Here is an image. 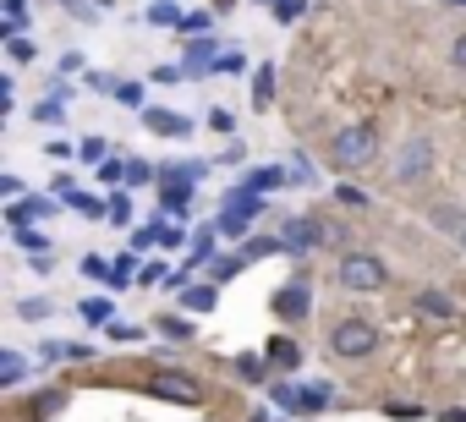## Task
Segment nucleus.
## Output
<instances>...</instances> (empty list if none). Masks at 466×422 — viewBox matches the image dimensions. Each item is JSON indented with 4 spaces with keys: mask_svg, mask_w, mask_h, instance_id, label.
Segmentation results:
<instances>
[{
    "mask_svg": "<svg viewBox=\"0 0 466 422\" xmlns=\"http://www.w3.org/2000/svg\"><path fill=\"white\" fill-rule=\"evenodd\" d=\"M269 99H275V66H269V61H264V66H258V72H253V105H258V110H264V105H269Z\"/></svg>",
    "mask_w": 466,
    "mask_h": 422,
    "instance_id": "8",
    "label": "nucleus"
},
{
    "mask_svg": "<svg viewBox=\"0 0 466 422\" xmlns=\"http://www.w3.org/2000/svg\"><path fill=\"white\" fill-rule=\"evenodd\" d=\"M275 400H280L286 411H297V400H302V389H286V384H280V389H275Z\"/></svg>",
    "mask_w": 466,
    "mask_h": 422,
    "instance_id": "32",
    "label": "nucleus"
},
{
    "mask_svg": "<svg viewBox=\"0 0 466 422\" xmlns=\"http://www.w3.org/2000/svg\"><path fill=\"white\" fill-rule=\"evenodd\" d=\"M6 55H12L17 66H28V61H34V50H28V39H17V34H12V45H6Z\"/></svg>",
    "mask_w": 466,
    "mask_h": 422,
    "instance_id": "24",
    "label": "nucleus"
},
{
    "mask_svg": "<svg viewBox=\"0 0 466 422\" xmlns=\"http://www.w3.org/2000/svg\"><path fill=\"white\" fill-rule=\"evenodd\" d=\"M159 335H165V340H187V335H192V324H187V318H176V313H165V318H159Z\"/></svg>",
    "mask_w": 466,
    "mask_h": 422,
    "instance_id": "14",
    "label": "nucleus"
},
{
    "mask_svg": "<svg viewBox=\"0 0 466 422\" xmlns=\"http://www.w3.org/2000/svg\"><path fill=\"white\" fill-rule=\"evenodd\" d=\"M23 373H28V362H23L17 351H0V384L12 389V384H23Z\"/></svg>",
    "mask_w": 466,
    "mask_h": 422,
    "instance_id": "9",
    "label": "nucleus"
},
{
    "mask_svg": "<svg viewBox=\"0 0 466 422\" xmlns=\"http://www.w3.org/2000/svg\"><path fill=\"white\" fill-rule=\"evenodd\" d=\"M99 176H105V181H127V165H116V159H105V165H99Z\"/></svg>",
    "mask_w": 466,
    "mask_h": 422,
    "instance_id": "29",
    "label": "nucleus"
},
{
    "mask_svg": "<svg viewBox=\"0 0 466 422\" xmlns=\"http://www.w3.org/2000/svg\"><path fill=\"white\" fill-rule=\"evenodd\" d=\"M455 6H466V0H455Z\"/></svg>",
    "mask_w": 466,
    "mask_h": 422,
    "instance_id": "36",
    "label": "nucleus"
},
{
    "mask_svg": "<svg viewBox=\"0 0 466 422\" xmlns=\"http://www.w3.org/2000/svg\"><path fill=\"white\" fill-rule=\"evenodd\" d=\"M12 231H17V242H23L28 253H50V242H45L39 231H28V226H12Z\"/></svg>",
    "mask_w": 466,
    "mask_h": 422,
    "instance_id": "21",
    "label": "nucleus"
},
{
    "mask_svg": "<svg viewBox=\"0 0 466 422\" xmlns=\"http://www.w3.org/2000/svg\"><path fill=\"white\" fill-rule=\"evenodd\" d=\"M83 275H88V280H105V286H110V269H105V258H83Z\"/></svg>",
    "mask_w": 466,
    "mask_h": 422,
    "instance_id": "27",
    "label": "nucleus"
},
{
    "mask_svg": "<svg viewBox=\"0 0 466 422\" xmlns=\"http://www.w3.org/2000/svg\"><path fill=\"white\" fill-rule=\"evenodd\" d=\"M373 148H379V143H373V126H340L329 154H335V165H340V170H357V165H368V159H373Z\"/></svg>",
    "mask_w": 466,
    "mask_h": 422,
    "instance_id": "3",
    "label": "nucleus"
},
{
    "mask_svg": "<svg viewBox=\"0 0 466 422\" xmlns=\"http://www.w3.org/2000/svg\"><path fill=\"white\" fill-rule=\"evenodd\" d=\"M461 247H466V231H461Z\"/></svg>",
    "mask_w": 466,
    "mask_h": 422,
    "instance_id": "35",
    "label": "nucleus"
},
{
    "mask_svg": "<svg viewBox=\"0 0 466 422\" xmlns=\"http://www.w3.org/2000/svg\"><path fill=\"white\" fill-rule=\"evenodd\" d=\"M154 395L181 400V406H198V384H192L187 373H159V378H154Z\"/></svg>",
    "mask_w": 466,
    "mask_h": 422,
    "instance_id": "6",
    "label": "nucleus"
},
{
    "mask_svg": "<svg viewBox=\"0 0 466 422\" xmlns=\"http://www.w3.org/2000/svg\"><path fill=\"white\" fill-rule=\"evenodd\" d=\"M335 280H340L346 291H384V286H390V269H384V258H373V253H346L340 269H335Z\"/></svg>",
    "mask_w": 466,
    "mask_h": 422,
    "instance_id": "2",
    "label": "nucleus"
},
{
    "mask_svg": "<svg viewBox=\"0 0 466 422\" xmlns=\"http://www.w3.org/2000/svg\"><path fill=\"white\" fill-rule=\"evenodd\" d=\"M275 17H280V23H297V17H302V0H280Z\"/></svg>",
    "mask_w": 466,
    "mask_h": 422,
    "instance_id": "28",
    "label": "nucleus"
},
{
    "mask_svg": "<svg viewBox=\"0 0 466 422\" xmlns=\"http://www.w3.org/2000/svg\"><path fill=\"white\" fill-rule=\"evenodd\" d=\"M6 28H12V34L28 28V6H23V0H6Z\"/></svg>",
    "mask_w": 466,
    "mask_h": 422,
    "instance_id": "20",
    "label": "nucleus"
},
{
    "mask_svg": "<svg viewBox=\"0 0 466 422\" xmlns=\"http://www.w3.org/2000/svg\"><path fill=\"white\" fill-rule=\"evenodd\" d=\"M148 17H154V23H159V28H181V23H187V17H181V12H176V6H170V0H159V6H154V12H148Z\"/></svg>",
    "mask_w": 466,
    "mask_h": 422,
    "instance_id": "16",
    "label": "nucleus"
},
{
    "mask_svg": "<svg viewBox=\"0 0 466 422\" xmlns=\"http://www.w3.org/2000/svg\"><path fill=\"white\" fill-rule=\"evenodd\" d=\"M143 121H148V132H159V137H187V132H192V121H187V116H170V110H148Z\"/></svg>",
    "mask_w": 466,
    "mask_h": 422,
    "instance_id": "7",
    "label": "nucleus"
},
{
    "mask_svg": "<svg viewBox=\"0 0 466 422\" xmlns=\"http://www.w3.org/2000/svg\"><path fill=\"white\" fill-rule=\"evenodd\" d=\"M455 66H461V72H466V34H461V39H455Z\"/></svg>",
    "mask_w": 466,
    "mask_h": 422,
    "instance_id": "33",
    "label": "nucleus"
},
{
    "mask_svg": "<svg viewBox=\"0 0 466 422\" xmlns=\"http://www.w3.org/2000/svg\"><path fill=\"white\" fill-rule=\"evenodd\" d=\"M269 357H275L280 367H297V362H302V351H297L291 340H269Z\"/></svg>",
    "mask_w": 466,
    "mask_h": 422,
    "instance_id": "15",
    "label": "nucleus"
},
{
    "mask_svg": "<svg viewBox=\"0 0 466 422\" xmlns=\"http://www.w3.org/2000/svg\"><path fill=\"white\" fill-rule=\"evenodd\" d=\"M132 275H137V258H116L110 264V286H127Z\"/></svg>",
    "mask_w": 466,
    "mask_h": 422,
    "instance_id": "22",
    "label": "nucleus"
},
{
    "mask_svg": "<svg viewBox=\"0 0 466 422\" xmlns=\"http://www.w3.org/2000/svg\"><path fill=\"white\" fill-rule=\"evenodd\" d=\"M148 176H154V165H143V159L127 165V181H148Z\"/></svg>",
    "mask_w": 466,
    "mask_h": 422,
    "instance_id": "30",
    "label": "nucleus"
},
{
    "mask_svg": "<svg viewBox=\"0 0 466 422\" xmlns=\"http://www.w3.org/2000/svg\"><path fill=\"white\" fill-rule=\"evenodd\" d=\"M439 422H466V411H444V417H439Z\"/></svg>",
    "mask_w": 466,
    "mask_h": 422,
    "instance_id": "34",
    "label": "nucleus"
},
{
    "mask_svg": "<svg viewBox=\"0 0 466 422\" xmlns=\"http://www.w3.org/2000/svg\"><path fill=\"white\" fill-rule=\"evenodd\" d=\"M329 351L340 357V362H362V357H373L379 351V329L368 324V318H340L335 329H329Z\"/></svg>",
    "mask_w": 466,
    "mask_h": 422,
    "instance_id": "1",
    "label": "nucleus"
},
{
    "mask_svg": "<svg viewBox=\"0 0 466 422\" xmlns=\"http://www.w3.org/2000/svg\"><path fill=\"white\" fill-rule=\"evenodd\" d=\"M83 318H88V324H105V318H110V302H105V296L83 302Z\"/></svg>",
    "mask_w": 466,
    "mask_h": 422,
    "instance_id": "23",
    "label": "nucleus"
},
{
    "mask_svg": "<svg viewBox=\"0 0 466 422\" xmlns=\"http://www.w3.org/2000/svg\"><path fill=\"white\" fill-rule=\"evenodd\" d=\"M154 236H159L165 247H181V231H176V226H154Z\"/></svg>",
    "mask_w": 466,
    "mask_h": 422,
    "instance_id": "31",
    "label": "nucleus"
},
{
    "mask_svg": "<svg viewBox=\"0 0 466 422\" xmlns=\"http://www.w3.org/2000/svg\"><path fill=\"white\" fill-rule=\"evenodd\" d=\"M77 154H83V159H88V165H105V137H88V143H83V148H77Z\"/></svg>",
    "mask_w": 466,
    "mask_h": 422,
    "instance_id": "26",
    "label": "nucleus"
},
{
    "mask_svg": "<svg viewBox=\"0 0 466 422\" xmlns=\"http://www.w3.org/2000/svg\"><path fill=\"white\" fill-rule=\"evenodd\" d=\"M428 170H433V143H428V137H411V143L400 148V159H395V181H400V186H417Z\"/></svg>",
    "mask_w": 466,
    "mask_h": 422,
    "instance_id": "4",
    "label": "nucleus"
},
{
    "mask_svg": "<svg viewBox=\"0 0 466 422\" xmlns=\"http://www.w3.org/2000/svg\"><path fill=\"white\" fill-rule=\"evenodd\" d=\"M286 176H291V170H275V165H269V170H253V176H248V181H242V186H253V192H258V197H264V192H269V186H280V181H286Z\"/></svg>",
    "mask_w": 466,
    "mask_h": 422,
    "instance_id": "12",
    "label": "nucleus"
},
{
    "mask_svg": "<svg viewBox=\"0 0 466 422\" xmlns=\"http://www.w3.org/2000/svg\"><path fill=\"white\" fill-rule=\"evenodd\" d=\"M313 411H324V389H319V384L302 389V400H297V417H313Z\"/></svg>",
    "mask_w": 466,
    "mask_h": 422,
    "instance_id": "19",
    "label": "nucleus"
},
{
    "mask_svg": "<svg viewBox=\"0 0 466 422\" xmlns=\"http://www.w3.org/2000/svg\"><path fill=\"white\" fill-rule=\"evenodd\" d=\"M308 307H313L308 280H291L286 291H275V313H280V318H291V324H297V318H308Z\"/></svg>",
    "mask_w": 466,
    "mask_h": 422,
    "instance_id": "5",
    "label": "nucleus"
},
{
    "mask_svg": "<svg viewBox=\"0 0 466 422\" xmlns=\"http://www.w3.org/2000/svg\"><path fill=\"white\" fill-rule=\"evenodd\" d=\"M214 302H219L214 286H192V291H181V307H192V313H208Z\"/></svg>",
    "mask_w": 466,
    "mask_h": 422,
    "instance_id": "10",
    "label": "nucleus"
},
{
    "mask_svg": "<svg viewBox=\"0 0 466 422\" xmlns=\"http://www.w3.org/2000/svg\"><path fill=\"white\" fill-rule=\"evenodd\" d=\"M417 307H422V313H433V318H455V302H450L444 291H422V296H417Z\"/></svg>",
    "mask_w": 466,
    "mask_h": 422,
    "instance_id": "11",
    "label": "nucleus"
},
{
    "mask_svg": "<svg viewBox=\"0 0 466 422\" xmlns=\"http://www.w3.org/2000/svg\"><path fill=\"white\" fill-rule=\"evenodd\" d=\"M237 373L258 384V378H264V357H253V351H242V357H237Z\"/></svg>",
    "mask_w": 466,
    "mask_h": 422,
    "instance_id": "18",
    "label": "nucleus"
},
{
    "mask_svg": "<svg viewBox=\"0 0 466 422\" xmlns=\"http://www.w3.org/2000/svg\"><path fill=\"white\" fill-rule=\"evenodd\" d=\"M237 275H242V258H214V269H208V280H214V286L237 280Z\"/></svg>",
    "mask_w": 466,
    "mask_h": 422,
    "instance_id": "13",
    "label": "nucleus"
},
{
    "mask_svg": "<svg viewBox=\"0 0 466 422\" xmlns=\"http://www.w3.org/2000/svg\"><path fill=\"white\" fill-rule=\"evenodd\" d=\"M17 313L39 324V318H50V296H28V302H17Z\"/></svg>",
    "mask_w": 466,
    "mask_h": 422,
    "instance_id": "17",
    "label": "nucleus"
},
{
    "mask_svg": "<svg viewBox=\"0 0 466 422\" xmlns=\"http://www.w3.org/2000/svg\"><path fill=\"white\" fill-rule=\"evenodd\" d=\"M116 99H121L127 110H132V105H143V83H121V88H116Z\"/></svg>",
    "mask_w": 466,
    "mask_h": 422,
    "instance_id": "25",
    "label": "nucleus"
}]
</instances>
